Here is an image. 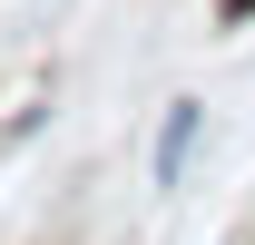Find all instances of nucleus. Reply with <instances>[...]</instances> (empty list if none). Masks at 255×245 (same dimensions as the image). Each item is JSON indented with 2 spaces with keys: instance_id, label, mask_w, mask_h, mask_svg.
Listing matches in <instances>:
<instances>
[{
  "instance_id": "2",
  "label": "nucleus",
  "mask_w": 255,
  "mask_h": 245,
  "mask_svg": "<svg viewBox=\"0 0 255 245\" xmlns=\"http://www.w3.org/2000/svg\"><path fill=\"white\" fill-rule=\"evenodd\" d=\"M216 20H255V0H216Z\"/></svg>"
},
{
  "instance_id": "1",
  "label": "nucleus",
  "mask_w": 255,
  "mask_h": 245,
  "mask_svg": "<svg viewBox=\"0 0 255 245\" xmlns=\"http://www.w3.org/2000/svg\"><path fill=\"white\" fill-rule=\"evenodd\" d=\"M187 147H196V108L177 98V108H167V127H157V177H177V167H187Z\"/></svg>"
}]
</instances>
